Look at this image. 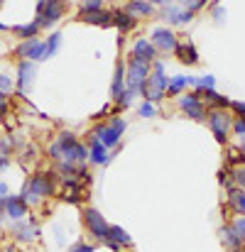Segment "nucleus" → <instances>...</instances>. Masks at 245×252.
Here are the masks:
<instances>
[{"instance_id": "obj_5", "label": "nucleus", "mask_w": 245, "mask_h": 252, "mask_svg": "<svg viewBox=\"0 0 245 252\" xmlns=\"http://www.w3.org/2000/svg\"><path fill=\"white\" fill-rule=\"evenodd\" d=\"M81 223H83V230L88 233V238H91L96 245H103V243H105V235H108L110 223L105 220V216H103L98 208L83 206L81 208Z\"/></svg>"}, {"instance_id": "obj_30", "label": "nucleus", "mask_w": 245, "mask_h": 252, "mask_svg": "<svg viewBox=\"0 0 245 252\" xmlns=\"http://www.w3.org/2000/svg\"><path fill=\"white\" fill-rule=\"evenodd\" d=\"M59 47H62V34L59 32H52L47 39H44V49H47V59L49 57H54L57 52H59Z\"/></svg>"}, {"instance_id": "obj_18", "label": "nucleus", "mask_w": 245, "mask_h": 252, "mask_svg": "<svg viewBox=\"0 0 245 252\" xmlns=\"http://www.w3.org/2000/svg\"><path fill=\"white\" fill-rule=\"evenodd\" d=\"M223 216H245V191L233 186L226 191V203H223Z\"/></svg>"}, {"instance_id": "obj_46", "label": "nucleus", "mask_w": 245, "mask_h": 252, "mask_svg": "<svg viewBox=\"0 0 245 252\" xmlns=\"http://www.w3.org/2000/svg\"><path fill=\"white\" fill-rule=\"evenodd\" d=\"M150 2H152V5H155V7L160 10V7H164V5H169V2H174V0H150Z\"/></svg>"}, {"instance_id": "obj_34", "label": "nucleus", "mask_w": 245, "mask_h": 252, "mask_svg": "<svg viewBox=\"0 0 245 252\" xmlns=\"http://www.w3.org/2000/svg\"><path fill=\"white\" fill-rule=\"evenodd\" d=\"M20 198H22V201H25L30 208H35V206H39V203H42V198H39L37 193H32L27 186H22V191H20Z\"/></svg>"}, {"instance_id": "obj_7", "label": "nucleus", "mask_w": 245, "mask_h": 252, "mask_svg": "<svg viewBox=\"0 0 245 252\" xmlns=\"http://www.w3.org/2000/svg\"><path fill=\"white\" fill-rule=\"evenodd\" d=\"M59 181H62V179H59L57 171H44V169H42V171H35V174L25 181V186L44 201V198H52V196L57 193Z\"/></svg>"}, {"instance_id": "obj_40", "label": "nucleus", "mask_w": 245, "mask_h": 252, "mask_svg": "<svg viewBox=\"0 0 245 252\" xmlns=\"http://www.w3.org/2000/svg\"><path fill=\"white\" fill-rule=\"evenodd\" d=\"M231 225H233V230L238 233V238L245 243V216H236V218H231Z\"/></svg>"}, {"instance_id": "obj_12", "label": "nucleus", "mask_w": 245, "mask_h": 252, "mask_svg": "<svg viewBox=\"0 0 245 252\" xmlns=\"http://www.w3.org/2000/svg\"><path fill=\"white\" fill-rule=\"evenodd\" d=\"M88 164L91 167H108L113 159H115V155H118V150L120 147H115V150H108L98 137H91L88 135Z\"/></svg>"}, {"instance_id": "obj_11", "label": "nucleus", "mask_w": 245, "mask_h": 252, "mask_svg": "<svg viewBox=\"0 0 245 252\" xmlns=\"http://www.w3.org/2000/svg\"><path fill=\"white\" fill-rule=\"evenodd\" d=\"M150 42L155 44V49L160 52V57H167V54H174L176 47H179V37L172 27H155L152 34H150Z\"/></svg>"}, {"instance_id": "obj_17", "label": "nucleus", "mask_w": 245, "mask_h": 252, "mask_svg": "<svg viewBox=\"0 0 245 252\" xmlns=\"http://www.w3.org/2000/svg\"><path fill=\"white\" fill-rule=\"evenodd\" d=\"M0 203H2V208H5V218H7L10 223L22 220V218H27V213H30V206L20 198V193H17V196L10 193V196H5Z\"/></svg>"}, {"instance_id": "obj_33", "label": "nucleus", "mask_w": 245, "mask_h": 252, "mask_svg": "<svg viewBox=\"0 0 245 252\" xmlns=\"http://www.w3.org/2000/svg\"><path fill=\"white\" fill-rule=\"evenodd\" d=\"M211 17H213L216 25H223L226 17H228V12H226V7H223L221 2H213V5H211Z\"/></svg>"}, {"instance_id": "obj_43", "label": "nucleus", "mask_w": 245, "mask_h": 252, "mask_svg": "<svg viewBox=\"0 0 245 252\" xmlns=\"http://www.w3.org/2000/svg\"><path fill=\"white\" fill-rule=\"evenodd\" d=\"M7 113H10V95H5L0 91V118H5Z\"/></svg>"}, {"instance_id": "obj_1", "label": "nucleus", "mask_w": 245, "mask_h": 252, "mask_svg": "<svg viewBox=\"0 0 245 252\" xmlns=\"http://www.w3.org/2000/svg\"><path fill=\"white\" fill-rule=\"evenodd\" d=\"M125 130H128L125 118H123V115H110L108 120H98V123L91 127L88 135H91V137H98L108 150H115V147H120Z\"/></svg>"}, {"instance_id": "obj_6", "label": "nucleus", "mask_w": 245, "mask_h": 252, "mask_svg": "<svg viewBox=\"0 0 245 252\" xmlns=\"http://www.w3.org/2000/svg\"><path fill=\"white\" fill-rule=\"evenodd\" d=\"M152 74V64H145V62H138L128 54L125 59V88L133 91V93H142V88L147 84V76Z\"/></svg>"}, {"instance_id": "obj_4", "label": "nucleus", "mask_w": 245, "mask_h": 252, "mask_svg": "<svg viewBox=\"0 0 245 252\" xmlns=\"http://www.w3.org/2000/svg\"><path fill=\"white\" fill-rule=\"evenodd\" d=\"M167 86H169V76H167V71H164V62L157 59V62L152 64V74L147 76V84H145L140 95H142V100L160 105L164 98H167Z\"/></svg>"}, {"instance_id": "obj_19", "label": "nucleus", "mask_w": 245, "mask_h": 252, "mask_svg": "<svg viewBox=\"0 0 245 252\" xmlns=\"http://www.w3.org/2000/svg\"><path fill=\"white\" fill-rule=\"evenodd\" d=\"M35 76H37V64L35 62H20L17 64V79H15V88L20 95H25L32 84H35Z\"/></svg>"}, {"instance_id": "obj_14", "label": "nucleus", "mask_w": 245, "mask_h": 252, "mask_svg": "<svg viewBox=\"0 0 245 252\" xmlns=\"http://www.w3.org/2000/svg\"><path fill=\"white\" fill-rule=\"evenodd\" d=\"M15 57L20 59V62H44L47 59V49H44V42L42 39H25V42H20L17 47H15Z\"/></svg>"}, {"instance_id": "obj_25", "label": "nucleus", "mask_w": 245, "mask_h": 252, "mask_svg": "<svg viewBox=\"0 0 245 252\" xmlns=\"http://www.w3.org/2000/svg\"><path fill=\"white\" fill-rule=\"evenodd\" d=\"M140 20H135L133 15H128L123 7H113V27L118 30V34H130L135 32Z\"/></svg>"}, {"instance_id": "obj_32", "label": "nucleus", "mask_w": 245, "mask_h": 252, "mask_svg": "<svg viewBox=\"0 0 245 252\" xmlns=\"http://www.w3.org/2000/svg\"><path fill=\"white\" fill-rule=\"evenodd\" d=\"M201 88H216V76L206 74L201 79H191V91H201Z\"/></svg>"}, {"instance_id": "obj_29", "label": "nucleus", "mask_w": 245, "mask_h": 252, "mask_svg": "<svg viewBox=\"0 0 245 252\" xmlns=\"http://www.w3.org/2000/svg\"><path fill=\"white\" fill-rule=\"evenodd\" d=\"M39 30H42V27H39L35 20H32V22H27V25H15V27H10V32H12L20 42H25V39H35Z\"/></svg>"}, {"instance_id": "obj_42", "label": "nucleus", "mask_w": 245, "mask_h": 252, "mask_svg": "<svg viewBox=\"0 0 245 252\" xmlns=\"http://www.w3.org/2000/svg\"><path fill=\"white\" fill-rule=\"evenodd\" d=\"M231 113L238 118H245V100H231Z\"/></svg>"}, {"instance_id": "obj_10", "label": "nucleus", "mask_w": 245, "mask_h": 252, "mask_svg": "<svg viewBox=\"0 0 245 252\" xmlns=\"http://www.w3.org/2000/svg\"><path fill=\"white\" fill-rule=\"evenodd\" d=\"M64 15H67V2H64V0H47L44 7L37 12L35 22H37L42 30H49V27H54Z\"/></svg>"}, {"instance_id": "obj_37", "label": "nucleus", "mask_w": 245, "mask_h": 252, "mask_svg": "<svg viewBox=\"0 0 245 252\" xmlns=\"http://www.w3.org/2000/svg\"><path fill=\"white\" fill-rule=\"evenodd\" d=\"M231 169H233V184L245 191V164H238V167H231Z\"/></svg>"}, {"instance_id": "obj_45", "label": "nucleus", "mask_w": 245, "mask_h": 252, "mask_svg": "<svg viewBox=\"0 0 245 252\" xmlns=\"http://www.w3.org/2000/svg\"><path fill=\"white\" fill-rule=\"evenodd\" d=\"M5 196H10V186H7L5 181H0V201H2Z\"/></svg>"}, {"instance_id": "obj_3", "label": "nucleus", "mask_w": 245, "mask_h": 252, "mask_svg": "<svg viewBox=\"0 0 245 252\" xmlns=\"http://www.w3.org/2000/svg\"><path fill=\"white\" fill-rule=\"evenodd\" d=\"M233 113H231V108H213V110H209L206 113V125H209V130H211V135L216 137V142L218 145H228L231 142V132H233Z\"/></svg>"}, {"instance_id": "obj_50", "label": "nucleus", "mask_w": 245, "mask_h": 252, "mask_svg": "<svg viewBox=\"0 0 245 252\" xmlns=\"http://www.w3.org/2000/svg\"><path fill=\"white\" fill-rule=\"evenodd\" d=\"M2 2H5V0H0V5H2Z\"/></svg>"}, {"instance_id": "obj_41", "label": "nucleus", "mask_w": 245, "mask_h": 252, "mask_svg": "<svg viewBox=\"0 0 245 252\" xmlns=\"http://www.w3.org/2000/svg\"><path fill=\"white\" fill-rule=\"evenodd\" d=\"M96 248H98L96 243H83L81 240V243H74L67 252H96Z\"/></svg>"}, {"instance_id": "obj_26", "label": "nucleus", "mask_w": 245, "mask_h": 252, "mask_svg": "<svg viewBox=\"0 0 245 252\" xmlns=\"http://www.w3.org/2000/svg\"><path fill=\"white\" fill-rule=\"evenodd\" d=\"M196 93H199V98L206 103L209 110H213V108H231V98H228V95H221L216 88H201V91H196Z\"/></svg>"}, {"instance_id": "obj_44", "label": "nucleus", "mask_w": 245, "mask_h": 252, "mask_svg": "<svg viewBox=\"0 0 245 252\" xmlns=\"http://www.w3.org/2000/svg\"><path fill=\"white\" fill-rule=\"evenodd\" d=\"M10 152H12V140L10 137H2L0 140V155H7L10 157Z\"/></svg>"}, {"instance_id": "obj_35", "label": "nucleus", "mask_w": 245, "mask_h": 252, "mask_svg": "<svg viewBox=\"0 0 245 252\" xmlns=\"http://www.w3.org/2000/svg\"><path fill=\"white\" fill-rule=\"evenodd\" d=\"M138 115H140V118H155V115H157V105L142 100V103L138 105Z\"/></svg>"}, {"instance_id": "obj_28", "label": "nucleus", "mask_w": 245, "mask_h": 252, "mask_svg": "<svg viewBox=\"0 0 245 252\" xmlns=\"http://www.w3.org/2000/svg\"><path fill=\"white\" fill-rule=\"evenodd\" d=\"M191 79L194 76H169L167 98H179L181 93H186V88H191Z\"/></svg>"}, {"instance_id": "obj_16", "label": "nucleus", "mask_w": 245, "mask_h": 252, "mask_svg": "<svg viewBox=\"0 0 245 252\" xmlns=\"http://www.w3.org/2000/svg\"><path fill=\"white\" fill-rule=\"evenodd\" d=\"M103 245H105L110 252H123V250H130V248H133V238L128 235L125 228H120V225H110Z\"/></svg>"}, {"instance_id": "obj_21", "label": "nucleus", "mask_w": 245, "mask_h": 252, "mask_svg": "<svg viewBox=\"0 0 245 252\" xmlns=\"http://www.w3.org/2000/svg\"><path fill=\"white\" fill-rule=\"evenodd\" d=\"M76 20H79V22H86V25H93V27L108 30V27H113V10H108V7L96 10V12H81V10H79Z\"/></svg>"}, {"instance_id": "obj_31", "label": "nucleus", "mask_w": 245, "mask_h": 252, "mask_svg": "<svg viewBox=\"0 0 245 252\" xmlns=\"http://www.w3.org/2000/svg\"><path fill=\"white\" fill-rule=\"evenodd\" d=\"M216 179H218V186H221V189H226V191L236 186V184H233V169L231 167H223L221 171H218V176H216Z\"/></svg>"}, {"instance_id": "obj_23", "label": "nucleus", "mask_w": 245, "mask_h": 252, "mask_svg": "<svg viewBox=\"0 0 245 252\" xmlns=\"http://www.w3.org/2000/svg\"><path fill=\"white\" fill-rule=\"evenodd\" d=\"M86 184L81 181H62V198L67 201V203H71V206H81L83 201H86Z\"/></svg>"}, {"instance_id": "obj_27", "label": "nucleus", "mask_w": 245, "mask_h": 252, "mask_svg": "<svg viewBox=\"0 0 245 252\" xmlns=\"http://www.w3.org/2000/svg\"><path fill=\"white\" fill-rule=\"evenodd\" d=\"M123 91H125V59L118 57L115 69H113V81H110V100H118Z\"/></svg>"}, {"instance_id": "obj_8", "label": "nucleus", "mask_w": 245, "mask_h": 252, "mask_svg": "<svg viewBox=\"0 0 245 252\" xmlns=\"http://www.w3.org/2000/svg\"><path fill=\"white\" fill-rule=\"evenodd\" d=\"M176 108H179L189 120H194V123H206V113H209V108H206V103L199 98L196 91H186V93H181V95L176 98Z\"/></svg>"}, {"instance_id": "obj_39", "label": "nucleus", "mask_w": 245, "mask_h": 252, "mask_svg": "<svg viewBox=\"0 0 245 252\" xmlns=\"http://www.w3.org/2000/svg\"><path fill=\"white\" fill-rule=\"evenodd\" d=\"M0 91H2L5 95H10V93L15 91V79L7 76V74H0Z\"/></svg>"}, {"instance_id": "obj_51", "label": "nucleus", "mask_w": 245, "mask_h": 252, "mask_svg": "<svg viewBox=\"0 0 245 252\" xmlns=\"http://www.w3.org/2000/svg\"><path fill=\"white\" fill-rule=\"evenodd\" d=\"M241 252H245V248H243V250H241Z\"/></svg>"}, {"instance_id": "obj_15", "label": "nucleus", "mask_w": 245, "mask_h": 252, "mask_svg": "<svg viewBox=\"0 0 245 252\" xmlns=\"http://www.w3.org/2000/svg\"><path fill=\"white\" fill-rule=\"evenodd\" d=\"M130 57L138 59V62H145V64H155L160 57V52L155 49V44L150 42V37H138L133 42V49H130Z\"/></svg>"}, {"instance_id": "obj_48", "label": "nucleus", "mask_w": 245, "mask_h": 252, "mask_svg": "<svg viewBox=\"0 0 245 252\" xmlns=\"http://www.w3.org/2000/svg\"><path fill=\"white\" fill-rule=\"evenodd\" d=\"M0 32H10V27H7V25H2V22H0Z\"/></svg>"}, {"instance_id": "obj_38", "label": "nucleus", "mask_w": 245, "mask_h": 252, "mask_svg": "<svg viewBox=\"0 0 245 252\" xmlns=\"http://www.w3.org/2000/svg\"><path fill=\"white\" fill-rule=\"evenodd\" d=\"M103 7H105V0H83L81 2V12H96Z\"/></svg>"}, {"instance_id": "obj_49", "label": "nucleus", "mask_w": 245, "mask_h": 252, "mask_svg": "<svg viewBox=\"0 0 245 252\" xmlns=\"http://www.w3.org/2000/svg\"><path fill=\"white\" fill-rule=\"evenodd\" d=\"M64 2H67V5H69V2H79V5H81L83 0H64Z\"/></svg>"}, {"instance_id": "obj_24", "label": "nucleus", "mask_w": 245, "mask_h": 252, "mask_svg": "<svg viewBox=\"0 0 245 252\" xmlns=\"http://www.w3.org/2000/svg\"><path fill=\"white\" fill-rule=\"evenodd\" d=\"M174 57H176L184 66H196V64L201 62L199 49L194 47V42H191V39H179V47H176Z\"/></svg>"}, {"instance_id": "obj_47", "label": "nucleus", "mask_w": 245, "mask_h": 252, "mask_svg": "<svg viewBox=\"0 0 245 252\" xmlns=\"http://www.w3.org/2000/svg\"><path fill=\"white\" fill-rule=\"evenodd\" d=\"M0 252H22L17 245H5V248H0Z\"/></svg>"}, {"instance_id": "obj_13", "label": "nucleus", "mask_w": 245, "mask_h": 252, "mask_svg": "<svg viewBox=\"0 0 245 252\" xmlns=\"http://www.w3.org/2000/svg\"><path fill=\"white\" fill-rule=\"evenodd\" d=\"M157 17H162L164 22H167V27H186V25H191L194 22V12H189V10H184L181 5H176V2H169V5H164L157 10Z\"/></svg>"}, {"instance_id": "obj_9", "label": "nucleus", "mask_w": 245, "mask_h": 252, "mask_svg": "<svg viewBox=\"0 0 245 252\" xmlns=\"http://www.w3.org/2000/svg\"><path fill=\"white\" fill-rule=\"evenodd\" d=\"M10 233L15 238V243H22V245H30V243H37L39 235H42V228L35 218H22V220H15L10 223Z\"/></svg>"}, {"instance_id": "obj_20", "label": "nucleus", "mask_w": 245, "mask_h": 252, "mask_svg": "<svg viewBox=\"0 0 245 252\" xmlns=\"http://www.w3.org/2000/svg\"><path fill=\"white\" fill-rule=\"evenodd\" d=\"M218 240H221V245L226 248V252H241L245 248V243L238 238V233L233 230L231 220H223V223H221V228H218Z\"/></svg>"}, {"instance_id": "obj_36", "label": "nucleus", "mask_w": 245, "mask_h": 252, "mask_svg": "<svg viewBox=\"0 0 245 252\" xmlns=\"http://www.w3.org/2000/svg\"><path fill=\"white\" fill-rule=\"evenodd\" d=\"M231 135H236L238 137V142H243L245 140V118H233V132Z\"/></svg>"}, {"instance_id": "obj_2", "label": "nucleus", "mask_w": 245, "mask_h": 252, "mask_svg": "<svg viewBox=\"0 0 245 252\" xmlns=\"http://www.w3.org/2000/svg\"><path fill=\"white\" fill-rule=\"evenodd\" d=\"M54 142L62 147V162H69V164H88V145L79 140L76 132L62 130Z\"/></svg>"}, {"instance_id": "obj_22", "label": "nucleus", "mask_w": 245, "mask_h": 252, "mask_svg": "<svg viewBox=\"0 0 245 252\" xmlns=\"http://www.w3.org/2000/svg\"><path fill=\"white\" fill-rule=\"evenodd\" d=\"M123 10H125L128 15H133L135 20H150V17L157 15V7H155L150 0H125Z\"/></svg>"}]
</instances>
